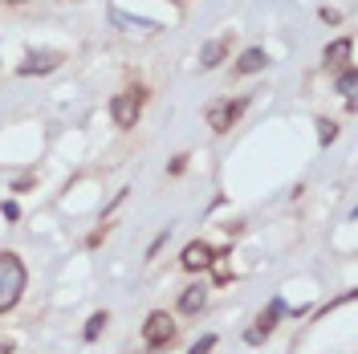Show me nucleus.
Instances as JSON below:
<instances>
[{"mask_svg": "<svg viewBox=\"0 0 358 354\" xmlns=\"http://www.w3.org/2000/svg\"><path fill=\"white\" fill-rule=\"evenodd\" d=\"M106 322H110V318H106V310H102V313H94V318L86 322V342H94L98 334L106 330Z\"/></svg>", "mask_w": 358, "mask_h": 354, "instance_id": "nucleus-13", "label": "nucleus"}, {"mask_svg": "<svg viewBox=\"0 0 358 354\" xmlns=\"http://www.w3.org/2000/svg\"><path fill=\"white\" fill-rule=\"evenodd\" d=\"M24 281H29V273H24L21 257L17 253H0V313H8L21 302Z\"/></svg>", "mask_w": 358, "mask_h": 354, "instance_id": "nucleus-1", "label": "nucleus"}, {"mask_svg": "<svg viewBox=\"0 0 358 354\" xmlns=\"http://www.w3.org/2000/svg\"><path fill=\"white\" fill-rule=\"evenodd\" d=\"M62 62H66V57H62L57 49H37V53H24V62L17 66V73H21V78H33V73H53Z\"/></svg>", "mask_w": 358, "mask_h": 354, "instance_id": "nucleus-4", "label": "nucleus"}, {"mask_svg": "<svg viewBox=\"0 0 358 354\" xmlns=\"http://www.w3.org/2000/svg\"><path fill=\"white\" fill-rule=\"evenodd\" d=\"M176 4H183V0H176Z\"/></svg>", "mask_w": 358, "mask_h": 354, "instance_id": "nucleus-20", "label": "nucleus"}, {"mask_svg": "<svg viewBox=\"0 0 358 354\" xmlns=\"http://www.w3.org/2000/svg\"><path fill=\"white\" fill-rule=\"evenodd\" d=\"M8 4H24V0H8Z\"/></svg>", "mask_w": 358, "mask_h": 354, "instance_id": "nucleus-19", "label": "nucleus"}, {"mask_svg": "<svg viewBox=\"0 0 358 354\" xmlns=\"http://www.w3.org/2000/svg\"><path fill=\"white\" fill-rule=\"evenodd\" d=\"M208 306V285H187L183 297H179V310L183 313H200Z\"/></svg>", "mask_w": 358, "mask_h": 354, "instance_id": "nucleus-10", "label": "nucleus"}, {"mask_svg": "<svg viewBox=\"0 0 358 354\" xmlns=\"http://www.w3.org/2000/svg\"><path fill=\"white\" fill-rule=\"evenodd\" d=\"M248 106V98H236V102H216V106H208V127L216 134H224L236 118H241V111Z\"/></svg>", "mask_w": 358, "mask_h": 354, "instance_id": "nucleus-5", "label": "nucleus"}, {"mask_svg": "<svg viewBox=\"0 0 358 354\" xmlns=\"http://www.w3.org/2000/svg\"><path fill=\"white\" fill-rule=\"evenodd\" d=\"M143 90H127V94H118L110 102V118L118 122V127H134L138 122V114H143Z\"/></svg>", "mask_w": 358, "mask_h": 354, "instance_id": "nucleus-3", "label": "nucleus"}, {"mask_svg": "<svg viewBox=\"0 0 358 354\" xmlns=\"http://www.w3.org/2000/svg\"><path fill=\"white\" fill-rule=\"evenodd\" d=\"M265 49H245L241 53V62H236V73H257V69H265Z\"/></svg>", "mask_w": 358, "mask_h": 354, "instance_id": "nucleus-12", "label": "nucleus"}, {"mask_svg": "<svg viewBox=\"0 0 358 354\" xmlns=\"http://www.w3.org/2000/svg\"><path fill=\"white\" fill-rule=\"evenodd\" d=\"M183 167H187V155H176V163H171V176H179Z\"/></svg>", "mask_w": 358, "mask_h": 354, "instance_id": "nucleus-17", "label": "nucleus"}, {"mask_svg": "<svg viewBox=\"0 0 358 354\" xmlns=\"http://www.w3.org/2000/svg\"><path fill=\"white\" fill-rule=\"evenodd\" d=\"M179 265L187 269V273H200V269H208V265H212V248H208L203 241H192L187 248H183Z\"/></svg>", "mask_w": 358, "mask_h": 354, "instance_id": "nucleus-7", "label": "nucleus"}, {"mask_svg": "<svg viewBox=\"0 0 358 354\" xmlns=\"http://www.w3.org/2000/svg\"><path fill=\"white\" fill-rule=\"evenodd\" d=\"M224 53H228V37H216V41H208L200 49V66L203 69H216L224 62Z\"/></svg>", "mask_w": 358, "mask_h": 354, "instance_id": "nucleus-11", "label": "nucleus"}, {"mask_svg": "<svg viewBox=\"0 0 358 354\" xmlns=\"http://www.w3.org/2000/svg\"><path fill=\"white\" fill-rule=\"evenodd\" d=\"M110 21H114V24H122L127 33H159V24H155V21H147V17H127L122 8H110Z\"/></svg>", "mask_w": 358, "mask_h": 354, "instance_id": "nucleus-9", "label": "nucleus"}, {"mask_svg": "<svg viewBox=\"0 0 358 354\" xmlns=\"http://www.w3.org/2000/svg\"><path fill=\"white\" fill-rule=\"evenodd\" d=\"M350 53H355V45L346 41V37H338V41L326 45V66H334V69H350Z\"/></svg>", "mask_w": 358, "mask_h": 354, "instance_id": "nucleus-8", "label": "nucleus"}, {"mask_svg": "<svg viewBox=\"0 0 358 354\" xmlns=\"http://www.w3.org/2000/svg\"><path fill=\"white\" fill-rule=\"evenodd\" d=\"M317 139H322V143H334L338 139V122L334 118H317Z\"/></svg>", "mask_w": 358, "mask_h": 354, "instance_id": "nucleus-15", "label": "nucleus"}, {"mask_svg": "<svg viewBox=\"0 0 358 354\" xmlns=\"http://www.w3.org/2000/svg\"><path fill=\"white\" fill-rule=\"evenodd\" d=\"M281 313H285V302H281V297H273V306H268V310L261 313V318H257V326H252V330H248L245 338L252 342V346H257V342H261V338H265V334L273 330V326H277V318H281Z\"/></svg>", "mask_w": 358, "mask_h": 354, "instance_id": "nucleus-6", "label": "nucleus"}, {"mask_svg": "<svg viewBox=\"0 0 358 354\" xmlns=\"http://www.w3.org/2000/svg\"><path fill=\"white\" fill-rule=\"evenodd\" d=\"M143 342H147V351H163V346H171L176 342V322H171V313L155 310L147 322H143Z\"/></svg>", "mask_w": 358, "mask_h": 354, "instance_id": "nucleus-2", "label": "nucleus"}, {"mask_svg": "<svg viewBox=\"0 0 358 354\" xmlns=\"http://www.w3.org/2000/svg\"><path fill=\"white\" fill-rule=\"evenodd\" d=\"M8 351H13V346H8V342H0V354H8Z\"/></svg>", "mask_w": 358, "mask_h": 354, "instance_id": "nucleus-18", "label": "nucleus"}, {"mask_svg": "<svg viewBox=\"0 0 358 354\" xmlns=\"http://www.w3.org/2000/svg\"><path fill=\"white\" fill-rule=\"evenodd\" d=\"M212 346H216V338H212V334H208V338H200V342H196V346H192V354H208V351H212Z\"/></svg>", "mask_w": 358, "mask_h": 354, "instance_id": "nucleus-16", "label": "nucleus"}, {"mask_svg": "<svg viewBox=\"0 0 358 354\" xmlns=\"http://www.w3.org/2000/svg\"><path fill=\"white\" fill-rule=\"evenodd\" d=\"M338 94H342L346 102H355V69H342V78H338Z\"/></svg>", "mask_w": 358, "mask_h": 354, "instance_id": "nucleus-14", "label": "nucleus"}]
</instances>
